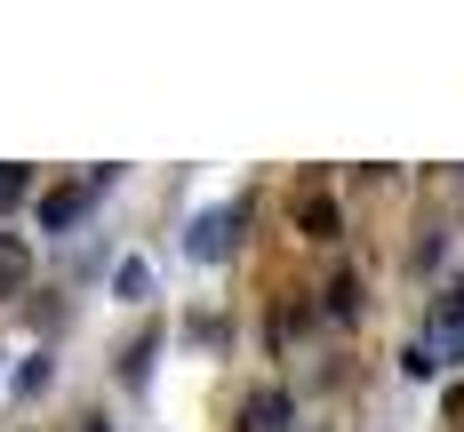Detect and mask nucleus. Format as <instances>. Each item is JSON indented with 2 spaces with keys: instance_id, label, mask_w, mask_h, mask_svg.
Masks as SVG:
<instances>
[{
  "instance_id": "obj_1",
  "label": "nucleus",
  "mask_w": 464,
  "mask_h": 432,
  "mask_svg": "<svg viewBox=\"0 0 464 432\" xmlns=\"http://www.w3.org/2000/svg\"><path fill=\"white\" fill-rule=\"evenodd\" d=\"M288 392L280 384H265V392H248V408H240V432H288Z\"/></svg>"
},
{
  "instance_id": "obj_2",
  "label": "nucleus",
  "mask_w": 464,
  "mask_h": 432,
  "mask_svg": "<svg viewBox=\"0 0 464 432\" xmlns=\"http://www.w3.org/2000/svg\"><path fill=\"white\" fill-rule=\"evenodd\" d=\"M232 225H240V208H208V216H200V225H192V256H225L232 248Z\"/></svg>"
},
{
  "instance_id": "obj_3",
  "label": "nucleus",
  "mask_w": 464,
  "mask_h": 432,
  "mask_svg": "<svg viewBox=\"0 0 464 432\" xmlns=\"http://www.w3.org/2000/svg\"><path fill=\"white\" fill-rule=\"evenodd\" d=\"M81 208H89V192H81V185H64V192H48V200H41V225H48V233H64Z\"/></svg>"
},
{
  "instance_id": "obj_4",
  "label": "nucleus",
  "mask_w": 464,
  "mask_h": 432,
  "mask_svg": "<svg viewBox=\"0 0 464 432\" xmlns=\"http://www.w3.org/2000/svg\"><path fill=\"white\" fill-rule=\"evenodd\" d=\"M24 273H33L24 240H16V233H0V296H16V288H24Z\"/></svg>"
},
{
  "instance_id": "obj_5",
  "label": "nucleus",
  "mask_w": 464,
  "mask_h": 432,
  "mask_svg": "<svg viewBox=\"0 0 464 432\" xmlns=\"http://www.w3.org/2000/svg\"><path fill=\"white\" fill-rule=\"evenodd\" d=\"M304 233H313V240H336V200H321V192L304 200Z\"/></svg>"
},
{
  "instance_id": "obj_6",
  "label": "nucleus",
  "mask_w": 464,
  "mask_h": 432,
  "mask_svg": "<svg viewBox=\"0 0 464 432\" xmlns=\"http://www.w3.org/2000/svg\"><path fill=\"white\" fill-rule=\"evenodd\" d=\"M328 312H336V321H353V312H361V288L336 281V288H328Z\"/></svg>"
},
{
  "instance_id": "obj_7",
  "label": "nucleus",
  "mask_w": 464,
  "mask_h": 432,
  "mask_svg": "<svg viewBox=\"0 0 464 432\" xmlns=\"http://www.w3.org/2000/svg\"><path fill=\"white\" fill-rule=\"evenodd\" d=\"M24 192H33V177H24V168H0V208H16Z\"/></svg>"
},
{
  "instance_id": "obj_8",
  "label": "nucleus",
  "mask_w": 464,
  "mask_h": 432,
  "mask_svg": "<svg viewBox=\"0 0 464 432\" xmlns=\"http://www.w3.org/2000/svg\"><path fill=\"white\" fill-rule=\"evenodd\" d=\"M144 288H152V273H144L137 256H129V264H121V296H144Z\"/></svg>"
},
{
  "instance_id": "obj_9",
  "label": "nucleus",
  "mask_w": 464,
  "mask_h": 432,
  "mask_svg": "<svg viewBox=\"0 0 464 432\" xmlns=\"http://www.w3.org/2000/svg\"><path fill=\"white\" fill-rule=\"evenodd\" d=\"M440 312H449V321H457V312H464V281H457V296H449V304H440Z\"/></svg>"
},
{
  "instance_id": "obj_10",
  "label": "nucleus",
  "mask_w": 464,
  "mask_h": 432,
  "mask_svg": "<svg viewBox=\"0 0 464 432\" xmlns=\"http://www.w3.org/2000/svg\"><path fill=\"white\" fill-rule=\"evenodd\" d=\"M81 432H104V425H81Z\"/></svg>"
}]
</instances>
